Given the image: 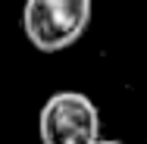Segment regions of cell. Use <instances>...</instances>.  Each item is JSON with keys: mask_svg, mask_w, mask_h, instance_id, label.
Instances as JSON below:
<instances>
[{"mask_svg": "<svg viewBox=\"0 0 147 144\" xmlns=\"http://www.w3.org/2000/svg\"><path fill=\"white\" fill-rule=\"evenodd\" d=\"M91 6L94 0H25L22 31L44 53L66 50L88 31Z\"/></svg>", "mask_w": 147, "mask_h": 144, "instance_id": "6da1fadb", "label": "cell"}, {"mask_svg": "<svg viewBox=\"0 0 147 144\" xmlns=\"http://www.w3.org/2000/svg\"><path fill=\"white\" fill-rule=\"evenodd\" d=\"M41 144H97L100 110L82 91H57L44 100L38 116Z\"/></svg>", "mask_w": 147, "mask_h": 144, "instance_id": "7a4b0ae2", "label": "cell"}, {"mask_svg": "<svg viewBox=\"0 0 147 144\" xmlns=\"http://www.w3.org/2000/svg\"><path fill=\"white\" fill-rule=\"evenodd\" d=\"M97 144H125V141H113V138H100Z\"/></svg>", "mask_w": 147, "mask_h": 144, "instance_id": "3957f363", "label": "cell"}]
</instances>
